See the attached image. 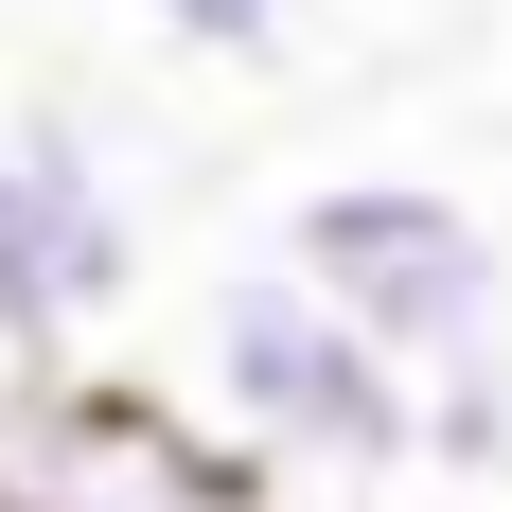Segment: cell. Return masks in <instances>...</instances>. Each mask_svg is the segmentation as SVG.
<instances>
[{
    "instance_id": "obj_4",
    "label": "cell",
    "mask_w": 512,
    "mask_h": 512,
    "mask_svg": "<svg viewBox=\"0 0 512 512\" xmlns=\"http://www.w3.org/2000/svg\"><path fill=\"white\" fill-rule=\"evenodd\" d=\"M0 512H265V477L230 460V424L124 371H53L0 407Z\"/></svg>"
},
{
    "instance_id": "obj_7",
    "label": "cell",
    "mask_w": 512,
    "mask_h": 512,
    "mask_svg": "<svg viewBox=\"0 0 512 512\" xmlns=\"http://www.w3.org/2000/svg\"><path fill=\"white\" fill-rule=\"evenodd\" d=\"M0 407H18V371H0Z\"/></svg>"
},
{
    "instance_id": "obj_3",
    "label": "cell",
    "mask_w": 512,
    "mask_h": 512,
    "mask_svg": "<svg viewBox=\"0 0 512 512\" xmlns=\"http://www.w3.org/2000/svg\"><path fill=\"white\" fill-rule=\"evenodd\" d=\"M142 283V195L71 106H0V371L53 389L89 354V318H124Z\"/></svg>"
},
{
    "instance_id": "obj_1",
    "label": "cell",
    "mask_w": 512,
    "mask_h": 512,
    "mask_svg": "<svg viewBox=\"0 0 512 512\" xmlns=\"http://www.w3.org/2000/svg\"><path fill=\"white\" fill-rule=\"evenodd\" d=\"M212 424L248 477H407L424 460V389L318 301L301 265H230L212 283Z\"/></svg>"
},
{
    "instance_id": "obj_2",
    "label": "cell",
    "mask_w": 512,
    "mask_h": 512,
    "mask_svg": "<svg viewBox=\"0 0 512 512\" xmlns=\"http://www.w3.org/2000/svg\"><path fill=\"white\" fill-rule=\"evenodd\" d=\"M265 265H301V283L354 318L407 389H424V371H460L477 336H512V248H495V212L442 195V177H318V195L283 212V248H265Z\"/></svg>"
},
{
    "instance_id": "obj_8",
    "label": "cell",
    "mask_w": 512,
    "mask_h": 512,
    "mask_svg": "<svg viewBox=\"0 0 512 512\" xmlns=\"http://www.w3.org/2000/svg\"><path fill=\"white\" fill-rule=\"evenodd\" d=\"M265 512H283V495H265Z\"/></svg>"
},
{
    "instance_id": "obj_6",
    "label": "cell",
    "mask_w": 512,
    "mask_h": 512,
    "mask_svg": "<svg viewBox=\"0 0 512 512\" xmlns=\"http://www.w3.org/2000/svg\"><path fill=\"white\" fill-rule=\"evenodd\" d=\"M124 18H159L177 53H230V71H265V53H301L318 0H124Z\"/></svg>"
},
{
    "instance_id": "obj_5",
    "label": "cell",
    "mask_w": 512,
    "mask_h": 512,
    "mask_svg": "<svg viewBox=\"0 0 512 512\" xmlns=\"http://www.w3.org/2000/svg\"><path fill=\"white\" fill-rule=\"evenodd\" d=\"M424 460L442 477H512V336H477L460 371H424Z\"/></svg>"
}]
</instances>
